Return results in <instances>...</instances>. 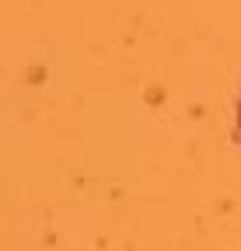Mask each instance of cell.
I'll use <instances>...</instances> for the list:
<instances>
[{
	"label": "cell",
	"mask_w": 241,
	"mask_h": 251,
	"mask_svg": "<svg viewBox=\"0 0 241 251\" xmlns=\"http://www.w3.org/2000/svg\"><path fill=\"white\" fill-rule=\"evenodd\" d=\"M238 126H241V112H238Z\"/></svg>",
	"instance_id": "obj_1"
}]
</instances>
